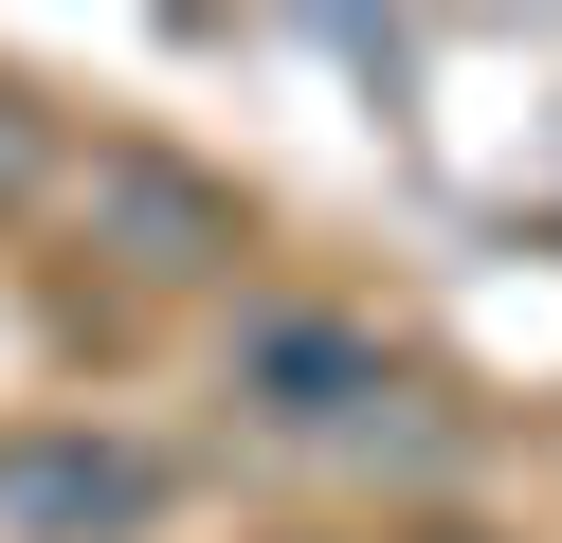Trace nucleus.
Here are the masks:
<instances>
[{"label":"nucleus","mask_w":562,"mask_h":543,"mask_svg":"<svg viewBox=\"0 0 562 543\" xmlns=\"http://www.w3.org/2000/svg\"><path fill=\"white\" fill-rule=\"evenodd\" d=\"M127 507H146V453H19V471H0V525H19V543L127 525Z\"/></svg>","instance_id":"nucleus-1"}]
</instances>
